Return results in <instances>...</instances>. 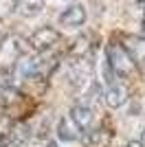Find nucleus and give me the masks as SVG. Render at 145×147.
I'll list each match as a JSON object with an SVG mask.
<instances>
[{"mask_svg":"<svg viewBox=\"0 0 145 147\" xmlns=\"http://www.w3.org/2000/svg\"><path fill=\"white\" fill-rule=\"evenodd\" d=\"M106 61H108V66L112 68V73H115V77H119V79H130L134 75V61L130 59V55H127V51L123 49V44L119 42H110L108 46H106Z\"/></svg>","mask_w":145,"mask_h":147,"instance_id":"obj_1","label":"nucleus"},{"mask_svg":"<svg viewBox=\"0 0 145 147\" xmlns=\"http://www.w3.org/2000/svg\"><path fill=\"white\" fill-rule=\"evenodd\" d=\"M60 40H62V33L57 29H53V26H40V29H35L29 35L26 44L31 49H35L37 53H48L51 49H55L60 44Z\"/></svg>","mask_w":145,"mask_h":147,"instance_id":"obj_2","label":"nucleus"},{"mask_svg":"<svg viewBox=\"0 0 145 147\" xmlns=\"http://www.w3.org/2000/svg\"><path fill=\"white\" fill-rule=\"evenodd\" d=\"M101 97H103V101H106L108 108L119 110V108H123V105L130 101V90H127L125 84H121V81H112V84L106 86V90L101 92Z\"/></svg>","mask_w":145,"mask_h":147,"instance_id":"obj_3","label":"nucleus"},{"mask_svg":"<svg viewBox=\"0 0 145 147\" xmlns=\"http://www.w3.org/2000/svg\"><path fill=\"white\" fill-rule=\"evenodd\" d=\"M123 49L127 51L130 59L134 61V68L145 75V37L127 35L125 40H123Z\"/></svg>","mask_w":145,"mask_h":147,"instance_id":"obj_4","label":"nucleus"},{"mask_svg":"<svg viewBox=\"0 0 145 147\" xmlns=\"http://www.w3.org/2000/svg\"><path fill=\"white\" fill-rule=\"evenodd\" d=\"M68 117L72 119V123H75V125H77L81 132L90 129L92 123H95V112H92V108H90L88 103H84V101H79V103L72 105Z\"/></svg>","mask_w":145,"mask_h":147,"instance_id":"obj_5","label":"nucleus"},{"mask_svg":"<svg viewBox=\"0 0 145 147\" xmlns=\"http://www.w3.org/2000/svg\"><path fill=\"white\" fill-rule=\"evenodd\" d=\"M86 18H88V13H86V9L81 5H70L66 7L64 11H60V16H57V20H60L62 26H81L86 22Z\"/></svg>","mask_w":145,"mask_h":147,"instance_id":"obj_6","label":"nucleus"},{"mask_svg":"<svg viewBox=\"0 0 145 147\" xmlns=\"http://www.w3.org/2000/svg\"><path fill=\"white\" fill-rule=\"evenodd\" d=\"M79 136H81V129L72 123L70 117H62L57 121V138L64 143H75L79 141Z\"/></svg>","mask_w":145,"mask_h":147,"instance_id":"obj_7","label":"nucleus"},{"mask_svg":"<svg viewBox=\"0 0 145 147\" xmlns=\"http://www.w3.org/2000/svg\"><path fill=\"white\" fill-rule=\"evenodd\" d=\"M84 134V143L86 147H106L110 143V134L106 132V129H86V132H81Z\"/></svg>","mask_w":145,"mask_h":147,"instance_id":"obj_8","label":"nucleus"},{"mask_svg":"<svg viewBox=\"0 0 145 147\" xmlns=\"http://www.w3.org/2000/svg\"><path fill=\"white\" fill-rule=\"evenodd\" d=\"M68 55H70L72 59H79V57H88V55H90V37H88V35L77 37V40L70 44V49H68Z\"/></svg>","mask_w":145,"mask_h":147,"instance_id":"obj_9","label":"nucleus"},{"mask_svg":"<svg viewBox=\"0 0 145 147\" xmlns=\"http://www.w3.org/2000/svg\"><path fill=\"white\" fill-rule=\"evenodd\" d=\"M16 9H18L20 16H37L42 11V0H18L16 2Z\"/></svg>","mask_w":145,"mask_h":147,"instance_id":"obj_10","label":"nucleus"},{"mask_svg":"<svg viewBox=\"0 0 145 147\" xmlns=\"http://www.w3.org/2000/svg\"><path fill=\"white\" fill-rule=\"evenodd\" d=\"M11 119L9 117H0V143L9 141V134H11Z\"/></svg>","mask_w":145,"mask_h":147,"instance_id":"obj_11","label":"nucleus"},{"mask_svg":"<svg viewBox=\"0 0 145 147\" xmlns=\"http://www.w3.org/2000/svg\"><path fill=\"white\" fill-rule=\"evenodd\" d=\"M0 147H20V145L13 141H5V143H0Z\"/></svg>","mask_w":145,"mask_h":147,"instance_id":"obj_12","label":"nucleus"},{"mask_svg":"<svg viewBox=\"0 0 145 147\" xmlns=\"http://www.w3.org/2000/svg\"><path fill=\"white\" fill-rule=\"evenodd\" d=\"M40 147H57V145H55L53 141H42V143H40Z\"/></svg>","mask_w":145,"mask_h":147,"instance_id":"obj_13","label":"nucleus"},{"mask_svg":"<svg viewBox=\"0 0 145 147\" xmlns=\"http://www.w3.org/2000/svg\"><path fill=\"white\" fill-rule=\"evenodd\" d=\"M125 147H143V145H141V143L139 141H130V143H127V145Z\"/></svg>","mask_w":145,"mask_h":147,"instance_id":"obj_14","label":"nucleus"},{"mask_svg":"<svg viewBox=\"0 0 145 147\" xmlns=\"http://www.w3.org/2000/svg\"><path fill=\"white\" fill-rule=\"evenodd\" d=\"M139 143H141V145L145 147V129H143V132H141V138H139Z\"/></svg>","mask_w":145,"mask_h":147,"instance_id":"obj_15","label":"nucleus"}]
</instances>
